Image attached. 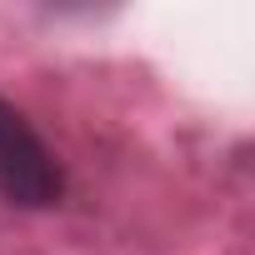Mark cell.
<instances>
[{
	"label": "cell",
	"mask_w": 255,
	"mask_h": 255,
	"mask_svg": "<svg viewBox=\"0 0 255 255\" xmlns=\"http://www.w3.org/2000/svg\"><path fill=\"white\" fill-rule=\"evenodd\" d=\"M70 195V170L55 155V145L40 135V125L0 95V200L20 215L60 210Z\"/></svg>",
	"instance_id": "cell-1"
}]
</instances>
